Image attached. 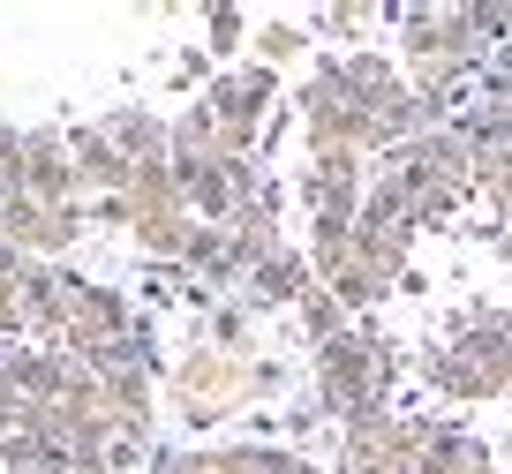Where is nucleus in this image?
Wrapping results in <instances>:
<instances>
[{
    "mask_svg": "<svg viewBox=\"0 0 512 474\" xmlns=\"http://www.w3.org/2000/svg\"><path fill=\"white\" fill-rule=\"evenodd\" d=\"M287 392H294V369L272 362V354H219L196 339L181 362H166V407L181 414V429H219Z\"/></svg>",
    "mask_w": 512,
    "mask_h": 474,
    "instance_id": "1",
    "label": "nucleus"
},
{
    "mask_svg": "<svg viewBox=\"0 0 512 474\" xmlns=\"http://www.w3.org/2000/svg\"><path fill=\"white\" fill-rule=\"evenodd\" d=\"M196 106H204L211 128H219V158H256V136H264V121H272V106H279V76L256 68V61L219 68Z\"/></svg>",
    "mask_w": 512,
    "mask_h": 474,
    "instance_id": "2",
    "label": "nucleus"
},
{
    "mask_svg": "<svg viewBox=\"0 0 512 474\" xmlns=\"http://www.w3.org/2000/svg\"><path fill=\"white\" fill-rule=\"evenodd\" d=\"M294 113H302V143H309V151H354V158H369V121H362V106H354L347 53H324L317 76L294 91Z\"/></svg>",
    "mask_w": 512,
    "mask_h": 474,
    "instance_id": "3",
    "label": "nucleus"
},
{
    "mask_svg": "<svg viewBox=\"0 0 512 474\" xmlns=\"http://www.w3.org/2000/svg\"><path fill=\"white\" fill-rule=\"evenodd\" d=\"M377 166H392V174L407 181V196H452V204H467V196H475V151H467L445 121L422 128L407 151L377 158Z\"/></svg>",
    "mask_w": 512,
    "mask_h": 474,
    "instance_id": "4",
    "label": "nucleus"
},
{
    "mask_svg": "<svg viewBox=\"0 0 512 474\" xmlns=\"http://www.w3.org/2000/svg\"><path fill=\"white\" fill-rule=\"evenodd\" d=\"M445 347H460L467 362L490 377V392L512 399V309H497V301H460V309L445 316Z\"/></svg>",
    "mask_w": 512,
    "mask_h": 474,
    "instance_id": "5",
    "label": "nucleus"
},
{
    "mask_svg": "<svg viewBox=\"0 0 512 474\" xmlns=\"http://www.w3.org/2000/svg\"><path fill=\"white\" fill-rule=\"evenodd\" d=\"M76 234H83V204H31V196L0 204V241L31 264H68Z\"/></svg>",
    "mask_w": 512,
    "mask_h": 474,
    "instance_id": "6",
    "label": "nucleus"
},
{
    "mask_svg": "<svg viewBox=\"0 0 512 474\" xmlns=\"http://www.w3.org/2000/svg\"><path fill=\"white\" fill-rule=\"evenodd\" d=\"M76 377H83L76 354L31 347V339H0V399L8 407H53V399H68Z\"/></svg>",
    "mask_w": 512,
    "mask_h": 474,
    "instance_id": "7",
    "label": "nucleus"
},
{
    "mask_svg": "<svg viewBox=\"0 0 512 474\" xmlns=\"http://www.w3.org/2000/svg\"><path fill=\"white\" fill-rule=\"evenodd\" d=\"M362 189H369V158L354 151H309V166L294 174L309 219H362Z\"/></svg>",
    "mask_w": 512,
    "mask_h": 474,
    "instance_id": "8",
    "label": "nucleus"
},
{
    "mask_svg": "<svg viewBox=\"0 0 512 474\" xmlns=\"http://www.w3.org/2000/svg\"><path fill=\"white\" fill-rule=\"evenodd\" d=\"M136 301L121 294V286H98V279H83L76 286V301H68V332H61V354H91V347H113V339H128L136 332Z\"/></svg>",
    "mask_w": 512,
    "mask_h": 474,
    "instance_id": "9",
    "label": "nucleus"
},
{
    "mask_svg": "<svg viewBox=\"0 0 512 474\" xmlns=\"http://www.w3.org/2000/svg\"><path fill=\"white\" fill-rule=\"evenodd\" d=\"M16 286H23V339H31V347H61L68 301H76L83 271H68V264H23Z\"/></svg>",
    "mask_w": 512,
    "mask_h": 474,
    "instance_id": "10",
    "label": "nucleus"
},
{
    "mask_svg": "<svg viewBox=\"0 0 512 474\" xmlns=\"http://www.w3.org/2000/svg\"><path fill=\"white\" fill-rule=\"evenodd\" d=\"M23 196L31 204H83L68 166V128H23Z\"/></svg>",
    "mask_w": 512,
    "mask_h": 474,
    "instance_id": "11",
    "label": "nucleus"
},
{
    "mask_svg": "<svg viewBox=\"0 0 512 474\" xmlns=\"http://www.w3.org/2000/svg\"><path fill=\"white\" fill-rule=\"evenodd\" d=\"M68 166H76V196H91V204L121 196L128 174H136V166L106 143V128H98V121H76V128H68Z\"/></svg>",
    "mask_w": 512,
    "mask_h": 474,
    "instance_id": "12",
    "label": "nucleus"
},
{
    "mask_svg": "<svg viewBox=\"0 0 512 474\" xmlns=\"http://www.w3.org/2000/svg\"><path fill=\"white\" fill-rule=\"evenodd\" d=\"M415 377L430 384V392L445 399V407H482V399H497V392H490V377H482V369L467 362L460 347H445V339H422Z\"/></svg>",
    "mask_w": 512,
    "mask_h": 474,
    "instance_id": "13",
    "label": "nucleus"
},
{
    "mask_svg": "<svg viewBox=\"0 0 512 474\" xmlns=\"http://www.w3.org/2000/svg\"><path fill=\"white\" fill-rule=\"evenodd\" d=\"M317 286V271H309V256H302V241H287V249H272L264 264L249 271V286H241V301H249L256 316L264 309H294V301Z\"/></svg>",
    "mask_w": 512,
    "mask_h": 474,
    "instance_id": "14",
    "label": "nucleus"
},
{
    "mask_svg": "<svg viewBox=\"0 0 512 474\" xmlns=\"http://www.w3.org/2000/svg\"><path fill=\"white\" fill-rule=\"evenodd\" d=\"M415 474H497V452L475 437L467 422H437V437H430V452L415 459Z\"/></svg>",
    "mask_w": 512,
    "mask_h": 474,
    "instance_id": "15",
    "label": "nucleus"
},
{
    "mask_svg": "<svg viewBox=\"0 0 512 474\" xmlns=\"http://www.w3.org/2000/svg\"><path fill=\"white\" fill-rule=\"evenodd\" d=\"M98 128H106V143L128 158V166H159V158H166V121L151 106H106Z\"/></svg>",
    "mask_w": 512,
    "mask_h": 474,
    "instance_id": "16",
    "label": "nucleus"
},
{
    "mask_svg": "<svg viewBox=\"0 0 512 474\" xmlns=\"http://www.w3.org/2000/svg\"><path fill=\"white\" fill-rule=\"evenodd\" d=\"M415 226H354V256H362V264L369 271H377V279H392V286H400L407 279V271H415Z\"/></svg>",
    "mask_w": 512,
    "mask_h": 474,
    "instance_id": "17",
    "label": "nucleus"
},
{
    "mask_svg": "<svg viewBox=\"0 0 512 474\" xmlns=\"http://www.w3.org/2000/svg\"><path fill=\"white\" fill-rule=\"evenodd\" d=\"M309 46H317V31H309V23H294V16H264V23L249 31V61L272 68V76H279V68H294Z\"/></svg>",
    "mask_w": 512,
    "mask_h": 474,
    "instance_id": "18",
    "label": "nucleus"
},
{
    "mask_svg": "<svg viewBox=\"0 0 512 474\" xmlns=\"http://www.w3.org/2000/svg\"><path fill=\"white\" fill-rule=\"evenodd\" d=\"M249 8H234V0H211L204 8V53H211V68H241L249 61Z\"/></svg>",
    "mask_w": 512,
    "mask_h": 474,
    "instance_id": "19",
    "label": "nucleus"
},
{
    "mask_svg": "<svg viewBox=\"0 0 512 474\" xmlns=\"http://www.w3.org/2000/svg\"><path fill=\"white\" fill-rule=\"evenodd\" d=\"M189 234H196L189 211H151V219H128V241H136L151 264H181V256H189Z\"/></svg>",
    "mask_w": 512,
    "mask_h": 474,
    "instance_id": "20",
    "label": "nucleus"
},
{
    "mask_svg": "<svg viewBox=\"0 0 512 474\" xmlns=\"http://www.w3.org/2000/svg\"><path fill=\"white\" fill-rule=\"evenodd\" d=\"M121 211H128V219H151V211H189V204H181V174L166 166V158H159V166H136V174H128V189H121Z\"/></svg>",
    "mask_w": 512,
    "mask_h": 474,
    "instance_id": "21",
    "label": "nucleus"
},
{
    "mask_svg": "<svg viewBox=\"0 0 512 474\" xmlns=\"http://www.w3.org/2000/svg\"><path fill=\"white\" fill-rule=\"evenodd\" d=\"M324 294H332L339 309H347V324H369V316L384 309V294H392V279H377V271H369L362 256H354L347 271H332V279H324Z\"/></svg>",
    "mask_w": 512,
    "mask_h": 474,
    "instance_id": "22",
    "label": "nucleus"
},
{
    "mask_svg": "<svg viewBox=\"0 0 512 474\" xmlns=\"http://www.w3.org/2000/svg\"><path fill=\"white\" fill-rule=\"evenodd\" d=\"M204 347H219V354H256V309L249 301H219V309L204 316Z\"/></svg>",
    "mask_w": 512,
    "mask_h": 474,
    "instance_id": "23",
    "label": "nucleus"
},
{
    "mask_svg": "<svg viewBox=\"0 0 512 474\" xmlns=\"http://www.w3.org/2000/svg\"><path fill=\"white\" fill-rule=\"evenodd\" d=\"M294 324H302V339H309V354H317V347H332V339H339V332H354V324H347V309H339V301H332V294H324V286H309V294H302V301H294Z\"/></svg>",
    "mask_w": 512,
    "mask_h": 474,
    "instance_id": "24",
    "label": "nucleus"
},
{
    "mask_svg": "<svg viewBox=\"0 0 512 474\" xmlns=\"http://www.w3.org/2000/svg\"><path fill=\"white\" fill-rule=\"evenodd\" d=\"M407 219V181L392 166H369V189H362V219L354 226H400Z\"/></svg>",
    "mask_w": 512,
    "mask_h": 474,
    "instance_id": "25",
    "label": "nucleus"
},
{
    "mask_svg": "<svg viewBox=\"0 0 512 474\" xmlns=\"http://www.w3.org/2000/svg\"><path fill=\"white\" fill-rule=\"evenodd\" d=\"M369 23H377V8H362V0H332L317 16V38H332V46H354V38H369Z\"/></svg>",
    "mask_w": 512,
    "mask_h": 474,
    "instance_id": "26",
    "label": "nucleus"
},
{
    "mask_svg": "<svg viewBox=\"0 0 512 474\" xmlns=\"http://www.w3.org/2000/svg\"><path fill=\"white\" fill-rule=\"evenodd\" d=\"M211 76H219V68H211V53L204 46H181L174 53V76H166V83H174V91H196V98H204V83Z\"/></svg>",
    "mask_w": 512,
    "mask_h": 474,
    "instance_id": "27",
    "label": "nucleus"
},
{
    "mask_svg": "<svg viewBox=\"0 0 512 474\" xmlns=\"http://www.w3.org/2000/svg\"><path fill=\"white\" fill-rule=\"evenodd\" d=\"M294 128H302V113H294V106H272V121H264V136H256V166H264V158H272L279 143L294 136Z\"/></svg>",
    "mask_w": 512,
    "mask_h": 474,
    "instance_id": "28",
    "label": "nucleus"
},
{
    "mask_svg": "<svg viewBox=\"0 0 512 474\" xmlns=\"http://www.w3.org/2000/svg\"><path fill=\"white\" fill-rule=\"evenodd\" d=\"M0 339H23V286L0 271Z\"/></svg>",
    "mask_w": 512,
    "mask_h": 474,
    "instance_id": "29",
    "label": "nucleus"
},
{
    "mask_svg": "<svg viewBox=\"0 0 512 474\" xmlns=\"http://www.w3.org/2000/svg\"><path fill=\"white\" fill-rule=\"evenodd\" d=\"M144 474H189V452H181V444H151V452H144Z\"/></svg>",
    "mask_w": 512,
    "mask_h": 474,
    "instance_id": "30",
    "label": "nucleus"
},
{
    "mask_svg": "<svg viewBox=\"0 0 512 474\" xmlns=\"http://www.w3.org/2000/svg\"><path fill=\"white\" fill-rule=\"evenodd\" d=\"M475 241L497 256V264H512V226H475Z\"/></svg>",
    "mask_w": 512,
    "mask_h": 474,
    "instance_id": "31",
    "label": "nucleus"
},
{
    "mask_svg": "<svg viewBox=\"0 0 512 474\" xmlns=\"http://www.w3.org/2000/svg\"><path fill=\"white\" fill-rule=\"evenodd\" d=\"M38 474H113V467H106V459H46Z\"/></svg>",
    "mask_w": 512,
    "mask_h": 474,
    "instance_id": "32",
    "label": "nucleus"
},
{
    "mask_svg": "<svg viewBox=\"0 0 512 474\" xmlns=\"http://www.w3.org/2000/svg\"><path fill=\"white\" fill-rule=\"evenodd\" d=\"M482 204H490V226H512V189L505 196H482Z\"/></svg>",
    "mask_w": 512,
    "mask_h": 474,
    "instance_id": "33",
    "label": "nucleus"
},
{
    "mask_svg": "<svg viewBox=\"0 0 512 474\" xmlns=\"http://www.w3.org/2000/svg\"><path fill=\"white\" fill-rule=\"evenodd\" d=\"M8 422H16V407H8V399H0V437H8Z\"/></svg>",
    "mask_w": 512,
    "mask_h": 474,
    "instance_id": "34",
    "label": "nucleus"
},
{
    "mask_svg": "<svg viewBox=\"0 0 512 474\" xmlns=\"http://www.w3.org/2000/svg\"><path fill=\"white\" fill-rule=\"evenodd\" d=\"M324 474H339V467H324Z\"/></svg>",
    "mask_w": 512,
    "mask_h": 474,
    "instance_id": "35",
    "label": "nucleus"
}]
</instances>
